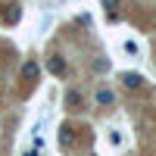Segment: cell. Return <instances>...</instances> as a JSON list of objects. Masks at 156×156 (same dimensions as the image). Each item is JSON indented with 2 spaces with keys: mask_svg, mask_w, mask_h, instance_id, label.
<instances>
[{
  "mask_svg": "<svg viewBox=\"0 0 156 156\" xmlns=\"http://www.w3.org/2000/svg\"><path fill=\"white\" fill-rule=\"evenodd\" d=\"M47 69L53 75H66V59H62V56H50L47 59Z\"/></svg>",
  "mask_w": 156,
  "mask_h": 156,
  "instance_id": "obj_1",
  "label": "cell"
},
{
  "mask_svg": "<svg viewBox=\"0 0 156 156\" xmlns=\"http://www.w3.org/2000/svg\"><path fill=\"white\" fill-rule=\"evenodd\" d=\"M66 100H69V106H78V103H81V97H78V90H69V97H66Z\"/></svg>",
  "mask_w": 156,
  "mask_h": 156,
  "instance_id": "obj_7",
  "label": "cell"
},
{
  "mask_svg": "<svg viewBox=\"0 0 156 156\" xmlns=\"http://www.w3.org/2000/svg\"><path fill=\"white\" fill-rule=\"evenodd\" d=\"M22 78H25V81H37V62H25V66H22Z\"/></svg>",
  "mask_w": 156,
  "mask_h": 156,
  "instance_id": "obj_3",
  "label": "cell"
},
{
  "mask_svg": "<svg viewBox=\"0 0 156 156\" xmlns=\"http://www.w3.org/2000/svg\"><path fill=\"white\" fill-rule=\"evenodd\" d=\"M122 81H125V87L137 90L140 84H144V78H140V75H134V72H125V75H122Z\"/></svg>",
  "mask_w": 156,
  "mask_h": 156,
  "instance_id": "obj_4",
  "label": "cell"
},
{
  "mask_svg": "<svg viewBox=\"0 0 156 156\" xmlns=\"http://www.w3.org/2000/svg\"><path fill=\"white\" fill-rule=\"evenodd\" d=\"M97 103H103V106L112 103V94H109V90H97Z\"/></svg>",
  "mask_w": 156,
  "mask_h": 156,
  "instance_id": "obj_6",
  "label": "cell"
},
{
  "mask_svg": "<svg viewBox=\"0 0 156 156\" xmlns=\"http://www.w3.org/2000/svg\"><path fill=\"white\" fill-rule=\"evenodd\" d=\"M19 16H22V9H19L16 3H9V6H6V12H3V25H16V22H19Z\"/></svg>",
  "mask_w": 156,
  "mask_h": 156,
  "instance_id": "obj_2",
  "label": "cell"
},
{
  "mask_svg": "<svg viewBox=\"0 0 156 156\" xmlns=\"http://www.w3.org/2000/svg\"><path fill=\"white\" fill-rule=\"evenodd\" d=\"M103 9H106L109 16H115V9H119V0H103Z\"/></svg>",
  "mask_w": 156,
  "mask_h": 156,
  "instance_id": "obj_5",
  "label": "cell"
}]
</instances>
